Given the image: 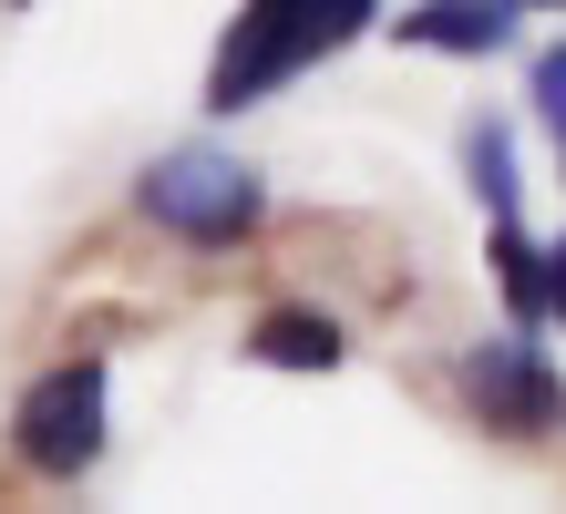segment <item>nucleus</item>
Returning <instances> with one entry per match:
<instances>
[{
	"instance_id": "obj_7",
	"label": "nucleus",
	"mask_w": 566,
	"mask_h": 514,
	"mask_svg": "<svg viewBox=\"0 0 566 514\" xmlns=\"http://www.w3.org/2000/svg\"><path fill=\"white\" fill-rule=\"evenodd\" d=\"M463 176H474V196L494 206V217H515V134L494 124V114L463 124Z\"/></svg>"
},
{
	"instance_id": "obj_1",
	"label": "nucleus",
	"mask_w": 566,
	"mask_h": 514,
	"mask_svg": "<svg viewBox=\"0 0 566 514\" xmlns=\"http://www.w3.org/2000/svg\"><path fill=\"white\" fill-rule=\"evenodd\" d=\"M371 21H381V0H248V11L227 21L217 62H207V103L217 114H248V103H269L279 83H298L310 62L350 52Z\"/></svg>"
},
{
	"instance_id": "obj_9",
	"label": "nucleus",
	"mask_w": 566,
	"mask_h": 514,
	"mask_svg": "<svg viewBox=\"0 0 566 514\" xmlns=\"http://www.w3.org/2000/svg\"><path fill=\"white\" fill-rule=\"evenodd\" d=\"M546 319H566V237L546 248Z\"/></svg>"
},
{
	"instance_id": "obj_2",
	"label": "nucleus",
	"mask_w": 566,
	"mask_h": 514,
	"mask_svg": "<svg viewBox=\"0 0 566 514\" xmlns=\"http://www.w3.org/2000/svg\"><path fill=\"white\" fill-rule=\"evenodd\" d=\"M145 217L176 227L186 248H238V237L269 217V186H258V165H238L227 145H176L145 165Z\"/></svg>"
},
{
	"instance_id": "obj_4",
	"label": "nucleus",
	"mask_w": 566,
	"mask_h": 514,
	"mask_svg": "<svg viewBox=\"0 0 566 514\" xmlns=\"http://www.w3.org/2000/svg\"><path fill=\"white\" fill-rule=\"evenodd\" d=\"M463 401L484 411L494 432H556L566 422V381H556V360L515 329H484L474 350H463Z\"/></svg>"
},
{
	"instance_id": "obj_5",
	"label": "nucleus",
	"mask_w": 566,
	"mask_h": 514,
	"mask_svg": "<svg viewBox=\"0 0 566 514\" xmlns=\"http://www.w3.org/2000/svg\"><path fill=\"white\" fill-rule=\"evenodd\" d=\"M515 11L525 0H422V11H402V42H422V52H505Z\"/></svg>"
},
{
	"instance_id": "obj_3",
	"label": "nucleus",
	"mask_w": 566,
	"mask_h": 514,
	"mask_svg": "<svg viewBox=\"0 0 566 514\" xmlns=\"http://www.w3.org/2000/svg\"><path fill=\"white\" fill-rule=\"evenodd\" d=\"M21 463L52 473V484H73V473H93V453H104V360H62L42 370V381L21 391Z\"/></svg>"
},
{
	"instance_id": "obj_8",
	"label": "nucleus",
	"mask_w": 566,
	"mask_h": 514,
	"mask_svg": "<svg viewBox=\"0 0 566 514\" xmlns=\"http://www.w3.org/2000/svg\"><path fill=\"white\" fill-rule=\"evenodd\" d=\"M536 114H546V134L566 145V42H556V52H536Z\"/></svg>"
},
{
	"instance_id": "obj_6",
	"label": "nucleus",
	"mask_w": 566,
	"mask_h": 514,
	"mask_svg": "<svg viewBox=\"0 0 566 514\" xmlns=\"http://www.w3.org/2000/svg\"><path fill=\"white\" fill-rule=\"evenodd\" d=\"M248 350L269 370H340V319H319V308H269Z\"/></svg>"
}]
</instances>
